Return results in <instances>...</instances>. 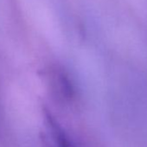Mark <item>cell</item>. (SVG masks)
Returning a JSON list of instances; mask_svg holds the SVG:
<instances>
[{"label":"cell","instance_id":"cell-1","mask_svg":"<svg viewBox=\"0 0 147 147\" xmlns=\"http://www.w3.org/2000/svg\"><path fill=\"white\" fill-rule=\"evenodd\" d=\"M49 81L54 91L64 100L69 101L75 96V86L68 73L62 67H56L51 69Z\"/></svg>","mask_w":147,"mask_h":147},{"label":"cell","instance_id":"cell-2","mask_svg":"<svg viewBox=\"0 0 147 147\" xmlns=\"http://www.w3.org/2000/svg\"><path fill=\"white\" fill-rule=\"evenodd\" d=\"M45 119L47 126L54 141L57 144V147H76L75 144L71 142L63 129L49 113H45Z\"/></svg>","mask_w":147,"mask_h":147}]
</instances>
